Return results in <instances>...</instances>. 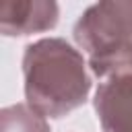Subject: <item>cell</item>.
Wrapping results in <instances>:
<instances>
[{"instance_id":"cell-4","label":"cell","mask_w":132,"mask_h":132,"mask_svg":"<svg viewBox=\"0 0 132 132\" xmlns=\"http://www.w3.org/2000/svg\"><path fill=\"white\" fill-rule=\"evenodd\" d=\"M58 6L54 2H0V29L6 35H27L54 27Z\"/></svg>"},{"instance_id":"cell-1","label":"cell","mask_w":132,"mask_h":132,"mask_svg":"<svg viewBox=\"0 0 132 132\" xmlns=\"http://www.w3.org/2000/svg\"><path fill=\"white\" fill-rule=\"evenodd\" d=\"M29 105L41 116H64L89 93L82 56L64 39H41L27 47L23 60Z\"/></svg>"},{"instance_id":"cell-5","label":"cell","mask_w":132,"mask_h":132,"mask_svg":"<svg viewBox=\"0 0 132 132\" xmlns=\"http://www.w3.org/2000/svg\"><path fill=\"white\" fill-rule=\"evenodd\" d=\"M0 132H47V124L31 105H12L2 109Z\"/></svg>"},{"instance_id":"cell-2","label":"cell","mask_w":132,"mask_h":132,"mask_svg":"<svg viewBox=\"0 0 132 132\" xmlns=\"http://www.w3.org/2000/svg\"><path fill=\"white\" fill-rule=\"evenodd\" d=\"M74 37L91 56L132 41V2H99L76 23Z\"/></svg>"},{"instance_id":"cell-6","label":"cell","mask_w":132,"mask_h":132,"mask_svg":"<svg viewBox=\"0 0 132 132\" xmlns=\"http://www.w3.org/2000/svg\"><path fill=\"white\" fill-rule=\"evenodd\" d=\"M91 68L97 76H122L132 74V41L120 47H113L109 52L91 56Z\"/></svg>"},{"instance_id":"cell-3","label":"cell","mask_w":132,"mask_h":132,"mask_svg":"<svg viewBox=\"0 0 132 132\" xmlns=\"http://www.w3.org/2000/svg\"><path fill=\"white\" fill-rule=\"evenodd\" d=\"M103 132H132V74L113 76L95 95Z\"/></svg>"}]
</instances>
